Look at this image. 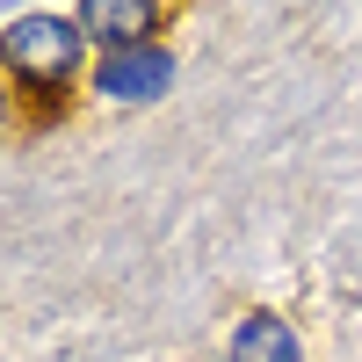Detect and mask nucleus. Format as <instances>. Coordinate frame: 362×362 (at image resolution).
I'll list each match as a JSON object with an SVG mask.
<instances>
[{
	"label": "nucleus",
	"mask_w": 362,
	"mask_h": 362,
	"mask_svg": "<svg viewBox=\"0 0 362 362\" xmlns=\"http://www.w3.org/2000/svg\"><path fill=\"white\" fill-rule=\"evenodd\" d=\"M232 362H305V355H297V334H290L276 312H254L232 334Z\"/></svg>",
	"instance_id": "nucleus-4"
},
{
	"label": "nucleus",
	"mask_w": 362,
	"mask_h": 362,
	"mask_svg": "<svg viewBox=\"0 0 362 362\" xmlns=\"http://www.w3.org/2000/svg\"><path fill=\"white\" fill-rule=\"evenodd\" d=\"M8 66H15L29 87L73 80V66H80V29L58 22V15H22V22L8 29Z\"/></svg>",
	"instance_id": "nucleus-1"
},
{
	"label": "nucleus",
	"mask_w": 362,
	"mask_h": 362,
	"mask_svg": "<svg viewBox=\"0 0 362 362\" xmlns=\"http://www.w3.org/2000/svg\"><path fill=\"white\" fill-rule=\"evenodd\" d=\"M153 22H160L153 0H80V29L102 37L109 51H138L145 37H153Z\"/></svg>",
	"instance_id": "nucleus-3"
},
{
	"label": "nucleus",
	"mask_w": 362,
	"mask_h": 362,
	"mask_svg": "<svg viewBox=\"0 0 362 362\" xmlns=\"http://www.w3.org/2000/svg\"><path fill=\"white\" fill-rule=\"evenodd\" d=\"M167 80H174V66H167V51H153V44L102 58V95H116V102H153V95H167Z\"/></svg>",
	"instance_id": "nucleus-2"
}]
</instances>
